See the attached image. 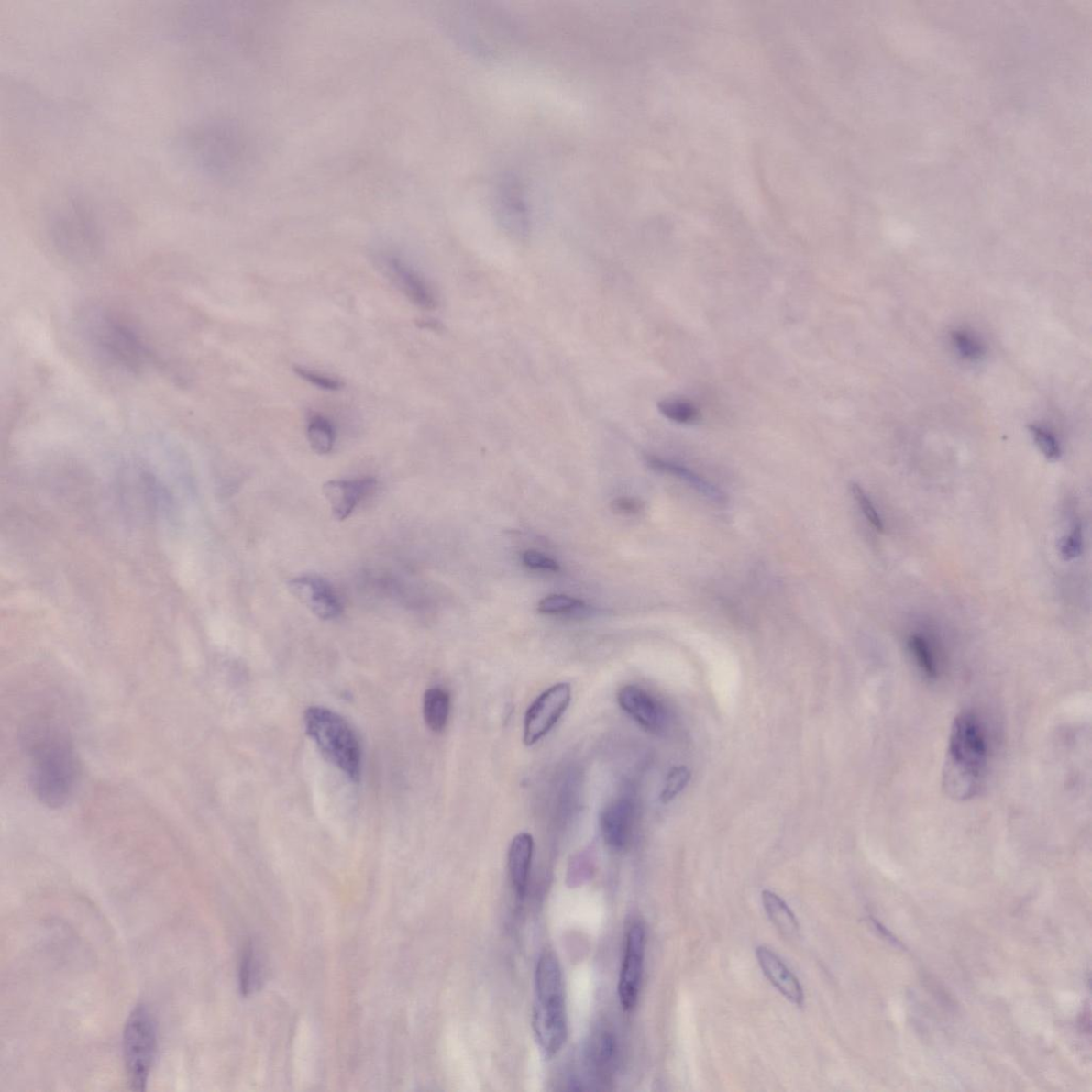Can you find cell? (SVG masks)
<instances>
[{
  "label": "cell",
  "instance_id": "3957f363",
  "mask_svg": "<svg viewBox=\"0 0 1092 1092\" xmlns=\"http://www.w3.org/2000/svg\"><path fill=\"white\" fill-rule=\"evenodd\" d=\"M533 1028L542 1051L557 1054L568 1036L564 979L555 954L545 953L535 970Z\"/></svg>",
  "mask_w": 1092,
  "mask_h": 1092
},
{
  "label": "cell",
  "instance_id": "52a82bcc",
  "mask_svg": "<svg viewBox=\"0 0 1092 1092\" xmlns=\"http://www.w3.org/2000/svg\"><path fill=\"white\" fill-rule=\"evenodd\" d=\"M645 953V930L643 923L635 921L627 932L624 959L619 978V998L626 1011L635 1009L644 974Z\"/></svg>",
  "mask_w": 1092,
  "mask_h": 1092
},
{
  "label": "cell",
  "instance_id": "5bb4252c",
  "mask_svg": "<svg viewBox=\"0 0 1092 1092\" xmlns=\"http://www.w3.org/2000/svg\"><path fill=\"white\" fill-rule=\"evenodd\" d=\"M534 855V839L529 833H520L514 836L508 853V868L514 891L519 898H524L527 892L529 874Z\"/></svg>",
  "mask_w": 1092,
  "mask_h": 1092
},
{
  "label": "cell",
  "instance_id": "277c9868",
  "mask_svg": "<svg viewBox=\"0 0 1092 1092\" xmlns=\"http://www.w3.org/2000/svg\"><path fill=\"white\" fill-rule=\"evenodd\" d=\"M304 724L307 735L316 743L324 756L358 782L361 777L362 752L348 722L335 711L313 706L305 711Z\"/></svg>",
  "mask_w": 1092,
  "mask_h": 1092
},
{
  "label": "cell",
  "instance_id": "d4e9b609",
  "mask_svg": "<svg viewBox=\"0 0 1092 1092\" xmlns=\"http://www.w3.org/2000/svg\"><path fill=\"white\" fill-rule=\"evenodd\" d=\"M852 492L854 494V497H855L856 502H858V505H859L860 509L862 510L863 514L866 515V518L869 522V524H871L876 529V531H877L879 533H884L885 532L884 521H882L881 516H880L879 513L877 512V509L875 508L872 501L869 500V497L866 493L865 490H863L861 488V486L858 485V483H853Z\"/></svg>",
  "mask_w": 1092,
  "mask_h": 1092
},
{
  "label": "cell",
  "instance_id": "30bf717a",
  "mask_svg": "<svg viewBox=\"0 0 1092 1092\" xmlns=\"http://www.w3.org/2000/svg\"><path fill=\"white\" fill-rule=\"evenodd\" d=\"M384 263L390 279L412 303L426 311L436 309V293L420 272L396 255H389L384 259Z\"/></svg>",
  "mask_w": 1092,
  "mask_h": 1092
},
{
  "label": "cell",
  "instance_id": "cb8c5ba5",
  "mask_svg": "<svg viewBox=\"0 0 1092 1092\" xmlns=\"http://www.w3.org/2000/svg\"><path fill=\"white\" fill-rule=\"evenodd\" d=\"M1031 433L1032 437H1034L1037 447L1041 449L1046 459L1050 461L1061 459L1062 448L1054 435L1050 433L1048 429L1036 426V425L1031 427Z\"/></svg>",
  "mask_w": 1092,
  "mask_h": 1092
},
{
  "label": "cell",
  "instance_id": "4316f807",
  "mask_svg": "<svg viewBox=\"0 0 1092 1092\" xmlns=\"http://www.w3.org/2000/svg\"><path fill=\"white\" fill-rule=\"evenodd\" d=\"M596 1050L597 1069L601 1076L606 1077L612 1068L614 1050H616L612 1037L610 1035L601 1037Z\"/></svg>",
  "mask_w": 1092,
  "mask_h": 1092
},
{
  "label": "cell",
  "instance_id": "8992f818",
  "mask_svg": "<svg viewBox=\"0 0 1092 1092\" xmlns=\"http://www.w3.org/2000/svg\"><path fill=\"white\" fill-rule=\"evenodd\" d=\"M571 700L572 689L568 683L555 684L535 700L524 718L523 740L527 747L540 742L553 730L570 706Z\"/></svg>",
  "mask_w": 1092,
  "mask_h": 1092
},
{
  "label": "cell",
  "instance_id": "f546056e",
  "mask_svg": "<svg viewBox=\"0 0 1092 1092\" xmlns=\"http://www.w3.org/2000/svg\"><path fill=\"white\" fill-rule=\"evenodd\" d=\"M522 561L526 567L534 568V570L558 572L560 566L557 561L547 557L546 555L542 554L534 549H529L522 554Z\"/></svg>",
  "mask_w": 1092,
  "mask_h": 1092
},
{
  "label": "cell",
  "instance_id": "7402d4cb",
  "mask_svg": "<svg viewBox=\"0 0 1092 1092\" xmlns=\"http://www.w3.org/2000/svg\"><path fill=\"white\" fill-rule=\"evenodd\" d=\"M583 601L564 596V594H551L542 599L538 604V611L546 614H565L583 610Z\"/></svg>",
  "mask_w": 1092,
  "mask_h": 1092
},
{
  "label": "cell",
  "instance_id": "4dcf8cb0",
  "mask_svg": "<svg viewBox=\"0 0 1092 1092\" xmlns=\"http://www.w3.org/2000/svg\"><path fill=\"white\" fill-rule=\"evenodd\" d=\"M254 974V961L253 953L251 950H247L241 961L240 966V984L241 991L245 994L251 991L252 979Z\"/></svg>",
  "mask_w": 1092,
  "mask_h": 1092
},
{
  "label": "cell",
  "instance_id": "d6986e66",
  "mask_svg": "<svg viewBox=\"0 0 1092 1092\" xmlns=\"http://www.w3.org/2000/svg\"><path fill=\"white\" fill-rule=\"evenodd\" d=\"M307 437L311 447L319 455L329 454L335 447L336 430L333 425L323 415H313L307 425Z\"/></svg>",
  "mask_w": 1092,
  "mask_h": 1092
},
{
  "label": "cell",
  "instance_id": "7c38bea8",
  "mask_svg": "<svg viewBox=\"0 0 1092 1092\" xmlns=\"http://www.w3.org/2000/svg\"><path fill=\"white\" fill-rule=\"evenodd\" d=\"M377 480L368 477L356 480H330L323 487L333 516L338 521L347 519L364 497L374 491Z\"/></svg>",
  "mask_w": 1092,
  "mask_h": 1092
},
{
  "label": "cell",
  "instance_id": "484cf974",
  "mask_svg": "<svg viewBox=\"0 0 1092 1092\" xmlns=\"http://www.w3.org/2000/svg\"><path fill=\"white\" fill-rule=\"evenodd\" d=\"M953 341L954 348L966 359L976 361L983 356L984 348L976 337H974L970 333L964 331H957L954 333Z\"/></svg>",
  "mask_w": 1092,
  "mask_h": 1092
},
{
  "label": "cell",
  "instance_id": "44dd1931",
  "mask_svg": "<svg viewBox=\"0 0 1092 1092\" xmlns=\"http://www.w3.org/2000/svg\"><path fill=\"white\" fill-rule=\"evenodd\" d=\"M660 414L672 422L692 424L698 421L700 412L696 405L682 398H668L658 403Z\"/></svg>",
  "mask_w": 1092,
  "mask_h": 1092
},
{
  "label": "cell",
  "instance_id": "ba28073f",
  "mask_svg": "<svg viewBox=\"0 0 1092 1092\" xmlns=\"http://www.w3.org/2000/svg\"><path fill=\"white\" fill-rule=\"evenodd\" d=\"M289 590L319 619L335 620L343 612V605L336 591L322 578L305 575L293 579L289 583Z\"/></svg>",
  "mask_w": 1092,
  "mask_h": 1092
},
{
  "label": "cell",
  "instance_id": "ac0fdd59",
  "mask_svg": "<svg viewBox=\"0 0 1092 1092\" xmlns=\"http://www.w3.org/2000/svg\"><path fill=\"white\" fill-rule=\"evenodd\" d=\"M762 900L765 910L778 931L788 938L797 936L800 932V924L787 902L779 895L768 890L763 891Z\"/></svg>",
  "mask_w": 1092,
  "mask_h": 1092
},
{
  "label": "cell",
  "instance_id": "ffe728a7",
  "mask_svg": "<svg viewBox=\"0 0 1092 1092\" xmlns=\"http://www.w3.org/2000/svg\"><path fill=\"white\" fill-rule=\"evenodd\" d=\"M908 646L915 663L924 676L932 679L938 678L940 671L938 660L927 639L921 635H912L908 640Z\"/></svg>",
  "mask_w": 1092,
  "mask_h": 1092
},
{
  "label": "cell",
  "instance_id": "9a60e30c",
  "mask_svg": "<svg viewBox=\"0 0 1092 1092\" xmlns=\"http://www.w3.org/2000/svg\"><path fill=\"white\" fill-rule=\"evenodd\" d=\"M99 337L103 347L108 351L109 355L119 358L123 363L137 364L139 361V344L137 343L132 333L123 329L122 326L107 323L101 328Z\"/></svg>",
  "mask_w": 1092,
  "mask_h": 1092
},
{
  "label": "cell",
  "instance_id": "f1b7e54d",
  "mask_svg": "<svg viewBox=\"0 0 1092 1092\" xmlns=\"http://www.w3.org/2000/svg\"><path fill=\"white\" fill-rule=\"evenodd\" d=\"M293 370H295L296 374L300 378L304 379L305 381L310 382L315 385V387L323 390L337 391L342 389L344 385L343 382L341 381H337V379L318 374V372L304 368H300V366L293 368Z\"/></svg>",
  "mask_w": 1092,
  "mask_h": 1092
},
{
  "label": "cell",
  "instance_id": "4fadbf2b",
  "mask_svg": "<svg viewBox=\"0 0 1092 1092\" xmlns=\"http://www.w3.org/2000/svg\"><path fill=\"white\" fill-rule=\"evenodd\" d=\"M756 958L765 976L774 985L775 988L790 1003L802 1006L804 999L802 987L786 964L773 951L765 946L757 948Z\"/></svg>",
  "mask_w": 1092,
  "mask_h": 1092
},
{
  "label": "cell",
  "instance_id": "2e32d148",
  "mask_svg": "<svg viewBox=\"0 0 1092 1092\" xmlns=\"http://www.w3.org/2000/svg\"><path fill=\"white\" fill-rule=\"evenodd\" d=\"M646 463L649 464L651 469L657 470V472L678 477V479L688 482L689 486L697 490L699 493L709 497V499L712 501L719 502L725 501V495L721 491V490L711 485L709 481L704 480L702 477L691 472L690 469L679 466V464L660 459V458L654 456H647Z\"/></svg>",
  "mask_w": 1092,
  "mask_h": 1092
},
{
  "label": "cell",
  "instance_id": "7a4b0ae2",
  "mask_svg": "<svg viewBox=\"0 0 1092 1092\" xmlns=\"http://www.w3.org/2000/svg\"><path fill=\"white\" fill-rule=\"evenodd\" d=\"M989 760L990 745L984 723L976 712H960L952 724L943 771L947 796L961 801L976 797L988 776Z\"/></svg>",
  "mask_w": 1092,
  "mask_h": 1092
},
{
  "label": "cell",
  "instance_id": "e0dca14e",
  "mask_svg": "<svg viewBox=\"0 0 1092 1092\" xmlns=\"http://www.w3.org/2000/svg\"><path fill=\"white\" fill-rule=\"evenodd\" d=\"M423 708L425 722L431 731L440 734L447 728L450 696L446 689L434 688L425 692Z\"/></svg>",
  "mask_w": 1092,
  "mask_h": 1092
},
{
  "label": "cell",
  "instance_id": "6da1fadb",
  "mask_svg": "<svg viewBox=\"0 0 1092 1092\" xmlns=\"http://www.w3.org/2000/svg\"><path fill=\"white\" fill-rule=\"evenodd\" d=\"M23 740L31 760L32 792L47 807L64 806L80 776V763L69 735L55 725L37 724L26 730Z\"/></svg>",
  "mask_w": 1092,
  "mask_h": 1092
},
{
  "label": "cell",
  "instance_id": "1f68e13d",
  "mask_svg": "<svg viewBox=\"0 0 1092 1092\" xmlns=\"http://www.w3.org/2000/svg\"><path fill=\"white\" fill-rule=\"evenodd\" d=\"M645 508L644 502L633 497H619L612 502V509L620 514H637Z\"/></svg>",
  "mask_w": 1092,
  "mask_h": 1092
},
{
  "label": "cell",
  "instance_id": "9c48e42d",
  "mask_svg": "<svg viewBox=\"0 0 1092 1092\" xmlns=\"http://www.w3.org/2000/svg\"><path fill=\"white\" fill-rule=\"evenodd\" d=\"M618 703L633 721L651 734H660L666 725V711L650 692L637 685H626L618 694Z\"/></svg>",
  "mask_w": 1092,
  "mask_h": 1092
},
{
  "label": "cell",
  "instance_id": "603a6c76",
  "mask_svg": "<svg viewBox=\"0 0 1092 1092\" xmlns=\"http://www.w3.org/2000/svg\"><path fill=\"white\" fill-rule=\"evenodd\" d=\"M691 778L690 770L685 767L673 768L667 777L665 788L660 794V801L667 804L671 802L688 786Z\"/></svg>",
  "mask_w": 1092,
  "mask_h": 1092
},
{
  "label": "cell",
  "instance_id": "83f0119b",
  "mask_svg": "<svg viewBox=\"0 0 1092 1092\" xmlns=\"http://www.w3.org/2000/svg\"><path fill=\"white\" fill-rule=\"evenodd\" d=\"M1061 554L1064 560L1070 561L1078 557L1083 551V531L1080 524L1075 525L1071 533L1061 541Z\"/></svg>",
  "mask_w": 1092,
  "mask_h": 1092
},
{
  "label": "cell",
  "instance_id": "5b68a950",
  "mask_svg": "<svg viewBox=\"0 0 1092 1092\" xmlns=\"http://www.w3.org/2000/svg\"><path fill=\"white\" fill-rule=\"evenodd\" d=\"M159 1039L152 1013L138 1005L130 1013L123 1034V1055L130 1087L143 1091L152 1070Z\"/></svg>",
  "mask_w": 1092,
  "mask_h": 1092
},
{
  "label": "cell",
  "instance_id": "8fae6325",
  "mask_svg": "<svg viewBox=\"0 0 1092 1092\" xmlns=\"http://www.w3.org/2000/svg\"><path fill=\"white\" fill-rule=\"evenodd\" d=\"M601 832L606 844L623 850L629 846L635 823V807L629 798H618L601 815Z\"/></svg>",
  "mask_w": 1092,
  "mask_h": 1092
}]
</instances>
